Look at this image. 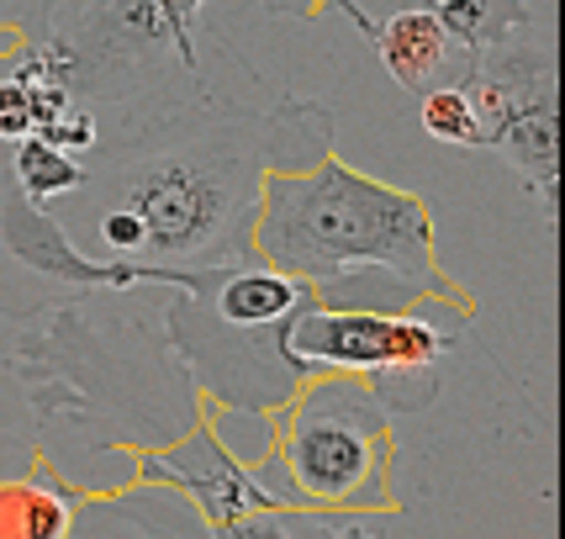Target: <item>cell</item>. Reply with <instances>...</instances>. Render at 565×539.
<instances>
[{"label":"cell","instance_id":"obj_1","mask_svg":"<svg viewBox=\"0 0 565 539\" xmlns=\"http://www.w3.org/2000/svg\"><path fill=\"white\" fill-rule=\"evenodd\" d=\"M74 197L117 201L143 222L148 265H212L244 254L270 170V127L254 106H222L212 85L132 133L85 148Z\"/></svg>","mask_w":565,"mask_h":539},{"label":"cell","instance_id":"obj_2","mask_svg":"<svg viewBox=\"0 0 565 539\" xmlns=\"http://www.w3.org/2000/svg\"><path fill=\"white\" fill-rule=\"evenodd\" d=\"M248 244L328 307H418L439 296L476 313L439 265L434 207L339 154L259 175Z\"/></svg>","mask_w":565,"mask_h":539},{"label":"cell","instance_id":"obj_3","mask_svg":"<svg viewBox=\"0 0 565 539\" xmlns=\"http://www.w3.org/2000/svg\"><path fill=\"white\" fill-rule=\"evenodd\" d=\"M185 270L191 281L164 313L185 381L206 408L254 418L286 408L301 387L296 366L286 360V323L301 302H312V286L259 260L254 249Z\"/></svg>","mask_w":565,"mask_h":539},{"label":"cell","instance_id":"obj_4","mask_svg":"<svg viewBox=\"0 0 565 539\" xmlns=\"http://www.w3.org/2000/svg\"><path fill=\"white\" fill-rule=\"evenodd\" d=\"M201 6L206 0H85L70 22H49L70 53L74 101L90 112H122L117 133H132L191 101L174 91L180 80H201L191 43Z\"/></svg>","mask_w":565,"mask_h":539},{"label":"cell","instance_id":"obj_5","mask_svg":"<svg viewBox=\"0 0 565 539\" xmlns=\"http://www.w3.org/2000/svg\"><path fill=\"white\" fill-rule=\"evenodd\" d=\"M270 450L296 503L307 508H396L392 497V408L365 376H307L286 408H275Z\"/></svg>","mask_w":565,"mask_h":539},{"label":"cell","instance_id":"obj_6","mask_svg":"<svg viewBox=\"0 0 565 539\" xmlns=\"http://www.w3.org/2000/svg\"><path fill=\"white\" fill-rule=\"evenodd\" d=\"M529 32L481 49L455 85H466L481 117L476 148H497L544 218H561V59Z\"/></svg>","mask_w":565,"mask_h":539},{"label":"cell","instance_id":"obj_7","mask_svg":"<svg viewBox=\"0 0 565 539\" xmlns=\"http://www.w3.org/2000/svg\"><path fill=\"white\" fill-rule=\"evenodd\" d=\"M185 281H191L185 265L85 254L53 207L26 201L17 180L0 175V318H22V313L96 292H138V286L180 292Z\"/></svg>","mask_w":565,"mask_h":539},{"label":"cell","instance_id":"obj_8","mask_svg":"<svg viewBox=\"0 0 565 539\" xmlns=\"http://www.w3.org/2000/svg\"><path fill=\"white\" fill-rule=\"evenodd\" d=\"M470 307L428 296L418 307H328L301 302L286 323V360L296 376L349 370V376H386V370L434 366L444 349L466 339Z\"/></svg>","mask_w":565,"mask_h":539},{"label":"cell","instance_id":"obj_9","mask_svg":"<svg viewBox=\"0 0 565 539\" xmlns=\"http://www.w3.org/2000/svg\"><path fill=\"white\" fill-rule=\"evenodd\" d=\"M106 450L132 455V466H138L143 482H159V487L180 492V497L196 508L206 535H233L248 514L296 503L270 444H265L259 461H244V455L217 434L212 418H196V423H191L185 434H174L170 444H106Z\"/></svg>","mask_w":565,"mask_h":539},{"label":"cell","instance_id":"obj_10","mask_svg":"<svg viewBox=\"0 0 565 539\" xmlns=\"http://www.w3.org/2000/svg\"><path fill=\"white\" fill-rule=\"evenodd\" d=\"M370 43L381 53V64L392 74L402 91H413L423 96L428 85H434V74H449V80H460V64H455V43H449V32L439 27V17L428 11V6H407V11H392L386 22L370 27Z\"/></svg>","mask_w":565,"mask_h":539},{"label":"cell","instance_id":"obj_11","mask_svg":"<svg viewBox=\"0 0 565 539\" xmlns=\"http://www.w3.org/2000/svg\"><path fill=\"white\" fill-rule=\"evenodd\" d=\"M74 524V487L49 471L38 455L26 476L0 482V539H64Z\"/></svg>","mask_w":565,"mask_h":539},{"label":"cell","instance_id":"obj_12","mask_svg":"<svg viewBox=\"0 0 565 539\" xmlns=\"http://www.w3.org/2000/svg\"><path fill=\"white\" fill-rule=\"evenodd\" d=\"M428 11L439 17L449 43L466 53V64L481 49H492L502 38L534 27V6L529 0H428Z\"/></svg>","mask_w":565,"mask_h":539},{"label":"cell","instance_id":"obj_13","mask_svg":"<svg viewBox=\"0 0 565 539\" xmlns=\"http://www.w3.org/2000/svg\"><path fill=\"white\" fill-rule=\"evenodd\" d=\"M11 180H17V191L26 201H38V207H53V201L74 197L79 186H85V165H79V154H64V148H53L49 138H38V133H26L11 144Z\"/></svg>","mask_w":565,"mask_h":539},{"label":"cell","instance_id":"obj_14","mask_svg":"<svg viewBox=\"0 0 565 539\" xmlns=\"http://www.w3.org/2000/svg\"><path fill=\"white\" fill-rule=\"evenodd\" d=\"M423 133L434 144H449V148H476L481 144V117H476V101H470L466 85H428L423 91Z\"/></svg>","mask_w":565,"mask_h":539},{"label":"cell","instance_id":"obj_15","mask_svg":"<svg viewBox=\"0 0 565 539\" xmlns=\"http://www.w3.org/2000/svg\"><path fill=\"white\" fill-rule=\"evenodd\" d=\"M26 133H32V101L11 74L0 70V144H17Z\"/></svg>","mask_w":565,"mask_h":539},{"label":"cell","instance_id":"obj_16","mask_svg":"<svg viewBox=\"0 0 565 539\" xmlns=\"http://www.w3.org/2000/svg\"><path fill=\"white\" fill-rule=\"evenodd\" d=\"M22 43H26V27L11 22V17H0V59H11Z\"/></svg>","mask_w":565,"mask_h":539}]
</instances>
